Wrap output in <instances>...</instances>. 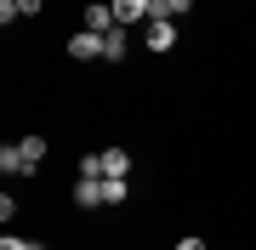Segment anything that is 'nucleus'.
Wrapping results in <instances>:
<instances>
[{"label":"nucleus","mask_w":256,"mask_h":250,"mask_svg":"<svg viewBox=\"0 0 256 250\" xmlns=\"http://www.w3.org/2000/svg\"><path fill=\"white\" fill-rule=\"evenodd\" d=\"M142 40H148V51H171L176 46V23H148Z\"/></svg>","instance_id":"4"},{"label":"nucleus","mask_w":256,"mask_h":250,"mask_svg":"<svg viewBox=\"0 0 256 250\" xmlns=\"http://www.w3.org/2000/svg\"><path fill=\"white\" fill-rule=\"evenodd\" d=\"M114 17H120V28H148V0H114Z\"/></svg>","instance_id":"1"},{"label":"nucleus","mask_w":256,"mask_h":250,"mask_svg":"<svg viewBox=\"0 0 256 250\" xmlns=\"http://www.w3.org/2000/svg\"><path fill=\"white\" fill-rule=\"evenodd\" d=\"M131 51V28H114V34H102V63H126Z\"/></svg>","instance_id":"3"},{"label":"nucleus","mask_w":256,"mask_h":250,"mask_svg":"<svg viewBox=\"0 0 256 250\" xmlns=\"http://www.w3.org/2000/svg\"><path fill=\"white\" fill-rule=\"evenodd\" d=\"M0 250H46V245H34V239H18V233H6V239H0Z\"/></svg>","instance_id":"11"},{"label":"nucleus","mask_w":256,"mask_h":250,"mask_svg":"<svg viewBox=\"0 0 256 250\" xmlns=\"http://www.w3.org/2000/svg\"><path fill=\"white\" fill-rule=\"evenodd\" d=\"M176 250H205V239H176Z\"/></svg>","instance_id":"12"},{"label":"nucleus","mask_w":256,"mask_h":250,"mask_svg":"<svg viewBox=\"0 0 256 250\" xmlns=\"http://www.w3.org/2000/svg\"><path fill=\"white\" fill-rule=\"evenodd\" d=\"M18 148H23V159H28V176H34V171H40V159H46V137H23Z\"/></svg>","instance_id":"8"},{"label":"nucleus","mask_w":256,"mask_h":250,"mask_svg":"<svg viewBox=\"0 0 256 250\" xmlns=\"http://www.w3.org/2000/svg\"><path fill=\"white\" fill-rule=\"evenodd\" d=\"M126 171H131V154L126 148H102V182H108V176L126 182Z\"/></svg>","instance_id":"6"},{"label":"nucleus","mask_w":256,"mask_h":250,"mask_svg":"<svg viewBox=\"0 0 256 250\" xmlns=\"http://www.w3.org/2000/svg\"><path fill=\"white\" fill-rule=\"evenodd\" d=\"M74 205H80V211H97V205H108V199H102V182L80 176V182H74Z\"/></svg>","instance_id":"5"},{"label":"nucleus","mask_w":256,"mask_h":250,"mask_svg":"<svg viewBox=\"0 0 256 250\" xmlns=\"http://www.w3.org/2000/svg\"><path fill=\"white\" fill-rule=\"evenodd\" d=\"M68 57H74V63H97V57H102V40H97V34H86V28H80V34L68 40Z\"/></svg>","instance_id":"2"},{"label":"nucleus","mask_w":256,"mask_h":250,"mask_svg":"<svg viewBox=\"0 0 256 250\" xmlns=\"http://www.w3.org/2000/svg\"><path fill=\"white\" fill-rule=\"evenodd\" d=\"M80 176H92V182H102V154H86V159H80Z\"/></svg>","instance_id":"10"},{"label":"nucleus","mask_w":256,"mask_h":250,"mask_svg":"<svg viewBox=\"0 0 256 250\" xmlns=\"http://www.w3.org/2000/svg\"><path fill=\"white\" fill-rule=\"evenodd\" d=\"M102 199H108V205H126V199H131V188H126V182H114V176H108V182H102Z\"/></svg>","instance_id":"9"},{"label":"nucleus","mask_w":256,"mask_h":250,"mask_svg":"<svg viewBox=\"0 0 256 250\" xmlns=\"http://www.w3.org/2000/svg\"><path fill=\"white\" fill-rule=\"evenodd\" d=\"M0 171H18V176H28V159H23V148H18V142H6V148H0Z\"/></svg>","instance_id":"7"}]
</instances>
